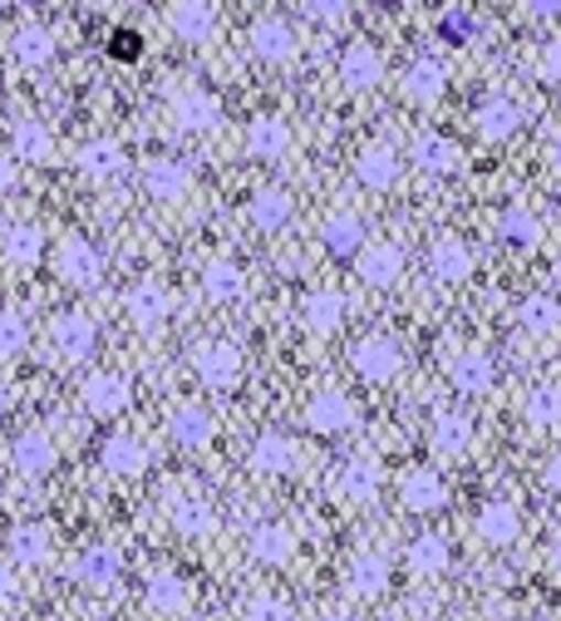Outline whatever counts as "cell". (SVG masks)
Masks as SVG:
<instances>
[{"mask_svg": "<svg viewBox=\"0 0 561 621\" xmlns=\"http://www.w3.org/2000/svg\"><path fill=\"white\" fill-rule=\"evenodd\" d=\"M305 15H315V20H345V15H350V6H341V0H315V6H305Z\"/></svg>", "mask_w": 561, "mask_h": 621, "instance_id": "52", "label": "cell"}, {"mask_svg": "<svg viewBox=\"0 0 561 621\" xmlns=\"http://www.w3.org/2000/svg\"><path fill=\"white\" fill-rule=\"evenodd\" d=\"M345 587H350L355 597H365V602H375V597L389 587V557L359 553L355 563H350V572H345Z\"/></svg>", "mask_w": 561, "mask_h": 621, "instance_id": "26", "label": "cell"}, {"mask_svg": "<svg viewBox=\"0 0 561 621\" xmlns=\"http://www.w3.org/2000/svg\"><path fill=\"white\" fill-rule=\"evenodd\" d=\"M291 149V129L277 119V114H257V119L247 124V153L257 158H281Z\"/></svg>", "mask_w": 561, "mask_h": 621, "instance_id": "33", "label": "cell"}, {"mask_svg": "<svg viewBox=\"0 0 561 621\" xmlns=\"http://www.w3.org/2000/svg\"><path fill=\"white\" fill-rule=\"evenodd\" d=\"M15 60L20 65H50L55 60V35L45 25H20L15 30Z\"/></svg>", "mask_w": 561, "mask_h": 621, "instance_id": "44", "label": "cell"}, {"mask_svg": "<svg viewBox=\"0 0 561 621\" xmlns=\"http://www.w3.org/2000/svg\"><path fill=\"white\" fill-rule=\"evenodd\" d=\"M522 533V513L513 508V503H503V499H493V503H483L478 508V538L483 543H493V547H507Z\"/></svg>", "mask_w": 561, "mask_h": 621, "instance_id": "22", "label": "cell"}, {"mask_svg": "<svg viewBox=\"0 0 561 621\" xmlns=\"http://www.w3.org/2000/svg\"><path fill=\"white\" fill-rule=\"evenodd\" d=\"M355 173H359V183H365V188H389L399 178V153L389 149L385 139L365 143L359 158H355Z\"/></svg>", "mask_w": 561, "mask_h": 621, "instance_id": "20", "label": "cell"}, {"mask_svg": "<svg viewBox=\"0 0 561 621\" xmlns=\"http://www.w3.org/2000/svg\"><path fill=\"white\" fill-rule=\"evenodd\" d=\"M168 25H173L177 40L203 45L212 30H217V15H212V6H173V10H168Z\"/></svg>", "mask_w": 561, "mask_h": 621, "instance_id": "38", "label": "cell"}, {"mask_svg": "<svg viewBox=\"0 0 561 621\" xmlns=\"http://www.w3.org/2000/svg\"><path fill=\"white\" fill-rule=\"evenodd\" d=\"M15 178H20L15 153H6V149H0V193H10V188H15Z\"/></svg>", "mask_w": 561, "mask_h": 621, "instance_id": "53", "label": "cell"}, {"mask_svg": "<svg viewBox=\"0 0 561 621\" xmlns=\"http://www.w3.org/2000/svg\"><path fill=\"white\" fill-rule=\"evenodd\" d=\"M212 415L203 405H193V399H183V405L173 409V415H168V435L177 439V445H187V449H197V445H207L212 439Z\"/></svg>", "mask_w": 561, "mask_h": 621, "instance_id": "27", "label": "cell"}, {"mask_svg": "<svg viewBox=\"0 0 561 621\" xmlns=\"http://www.w3.org/2000/svg\"><path fill=\"white\" fill-rule=\"evenodd\" d=\"M55 538H50L45 523H20V528H10V557H20V563H45Z\"/></svg>", "mask_w": 561, "mask_h": 621, "instance_id": "41", "label": "cell"}, {"mask_svg": "<svg viewBox=\"0 0 561 621\" xmlns=\"http://www.w3.org/2000/svg\"><path fill=\"white\" fill-rule=\"evenodd\" d=\"M50 351H55V361H84V355L94 351V321L84 311H60L55 321H50Z\"/></svg>", "mask_w": 561, "mask_h": 621, "instance_id": "1", "label": "cell"}, {"mask_svg": "<svg viewBox=\"0 0 561 621\" xmlns=\"http://www.w3.org/2000/svg\"><path fill=\"white\" fill-rule=\"evenodd\" d=\"M168 104H173V119L183 124V129H212V124L222 119V104H217V94L203 89V84H173V94H168Z\"/></svg>", "mask_w": 561, "mask_h": 621, "instance_id": "2", "label": "cell"}, {"mask_svg": "<svg viewBox=\"0 0 561 621\" xmlns=\"http://www.w3.org/2000/svg\"><path fill=\"white\" fill-rule=\"evenodd\" d=\"M341 79L350 84V89H369V84H379L385 79V60H379V50L375 45H350L345 50V60H341Z\"/></svg>", "mask_w": 561, "mask_h": 621, "instance_id": "32", "label": "cell"}, {"mask_svg": "<svg viewBox=\"0 0 561 621\" xmlns=\"http://www.w3.org/2000/svg\"><path fill=\"white\" fill-rule=\"evenodd\" d=\"M241 287H247V281H241V267H231V261H207L203 267V291L212 301H237L241 297Z\"/></svg>", "mask_w": 561, "mask_h": 621, "instance_id": "45", "label": "cell"}, {"mask_svg": "<svg viewBox=\"0 0 561 621\" xmlns=\"http://www.w3.org/2000/svg\"><path fill=\"white\" fill-rule=\"evenodd\" d=\"M433 445H439L443 454H463V449L473 445L468 415H458V409H439V415H433Z\"/></svg>", "mask_w": 561, "mask_h": 621, "instance_id": "39", "label": "cell"}, {"mask_svg": "<svg viewBox=\"0 0 561 621\" xmlns=\"http://www.w3.org/2000/svg\"><path fill=\"white\" fill-rule=\"evenodd\" d=\"M291 213H295V203L285 188H257V193H251V223L267 227V233L291 223Z\"/></svg>", "mask_w": 561, "mask_h": 621, "instance_id": "36", "label": "cell"}, {"mask_svg": "<svg viewBox=\"0 0 561 621\" xmlns=\"http://www.w3.org/2000/svg\"><path fill=\"white\" fill-rule=\"evenodd\" d=\"M527 425L561 429V385H537L532 395H527Z\"/></svg>", "mask_w": 561, "mask_h": 621, "instance_id": "46", "label": "cell"}, {"mask_svg": "<svg viewBox=\"0 0 561 621\" xmlns=\"http://www.w3.org/2000/svg\"><path fill=\"white\" fill-rule=\"evenodd\" d=\"M247 547H251L257 563H285V557L295 553V533L285 528V523H277V518H261L257 528H251Z\"/></svg>", "mask_w": 561, "mask_h": 621, "instance_id": "23", "label": "cell"}, {"mask_svg": "<svg viewBox=\"0 0 561 621\" xmlns=\"http://www.w3.org/2000/svg\"><path fill=\"white\" fill-rule=\"evenodd\" d=\"M79 395H84V405H89V415H99V419L123 415V409H129V381L114 375V371H94L89 381H84Z\"/></svg>", "mask_w": 561, "mask_h": 621, "instance_id": "11", "label": "cell"}, {"mask_svg": "<svg viewBox=\"0 0 561 621\" xmlns=\"http://www.w3.org/2000/svg\"><path fill=\"white\" fill-rule=\"evenodd\" d=\"M399 365H404V351H399L389 335H365V341H355V371L365 375V381H375V385L395 381Z\"/></svg>", "mask_w": 561, "mask_h": 621, "instance_id": "5", "label": "cell"}, {"mask_svg": "<svg viewBox=\"0 0 561 621\" xmlns=\"http://www.w3.org/2000/svg\"><path fill=\"white\" fill-rule=\"evenodd\" d=\"M241 621H295V612H291L285 597L257 592V597H247V607H241Z\"/></svg>", "mask_w": 561, "mask_h": 621, "instance_id": "47", "label": "cell"}, {"mask_svg": "<svg viewBox=\"0 0 561 621\" xmlns=\"http://www.w3.org/2000/svg\"><path fill=\"white\" fill-rule=\"evenodd\" d=\"M10 149H15V158H25V163H50L55 158V133L40 119H20L10 129Z\"/></svg>", "mask_w": 561, "mask_h": 621, "instance_id": "31", "label": "cell"}, {"mask_svg": "<svg viewBox=\"0 0 561 621\" xmlns=\"http://www.w3.org/2000/svg\"><path fill=\"white\" fill-rule=\"evenodd\" d=\"M251 469L257 473H291L295 469V439L285 435H257V445H251Z\"/></svg>", "mask_w": 561, "mask_h": 621, "instance_id": "34", "label": "cell"}, {"mask_svg": "<svg viewBox=\"0 0 561 621\" xmlns=\"http://www.w3.org/2000/svg\"><path fill=\"white\" fill-rule=\"evenodd\" d=\"M109 50H114V60H139L143 55V40H139V30H114V40H109Z\"/></svg>", "mask_w": 561, "mask_h": 621, "instance_id": "50", "label": "cell"}, {"mask_svg": "<svg viewBox=\"0 0 561 621\" xmlns=\"http://www.w3.org/2000/svg\"><path fill=\"white\" fill-rule=\"evenodd\" d=\"M414 163L423 168V173H453V168L463 163L458 143L443 139V133H419L414 139Z\"/></svg>", "mask_w": 561, "mask_h": 621, "instance_id": "37", "label": "cell"}, {"mask_svg": "<svg viewBox=\"0 0 561 621\" xmlns=\"http://www.w3.org/2000/svg\"><path fill=\"white\" fill-rule=\"evenodd\" d=\"M197 375L207 389H231L241 375V351L231 341H207L197 345Z\"/></svg>", "mask_w": 561, "mask_h": 621, "instance_id": "7", "label": "cell"}, {"mask_svg": "<svg viewBox=\"0 0 561 621\" xmlns=\"http://www.w3.org/2000/svg\"><path fill=\"white\" fill-rule=\"evenodd\" d=\"M55 267H60V277L74 281V287H89V281H99V251H94V242H84V237H65L60 242V251H55Z\"/></svg>", "mask_w": 561, "mask_h": 621, "instance_id": "12", "label": "cell"}, {"mask_svg": "<svg viewBox=\"0 0 561 621\" xmlns=\"http://www.w3.org/2000/svg\"><path fill=\"white\" fill-rule=\"evenodd\" d=\"M552 163L561 168V133H557V139H552Z\"/></svg>", "mask_w": 561, "mask_h": 621, "instance_id": "58", "label": "cell"}, {"mask_svg": "<svg viewBox=\"0 0 561 621\" xmlns=\"http://www.w3.org/2000/svg\"><path fill=\"white\" fill-rule=\"evenodd\" d=\"M399 499H404L409 513H433V508H443L449 489H443V479L433 469H409L404 479H399Z\"/></svg>", "mask_w": 561, "mask_h": 621, "instance_id": "15", "label": "cell"}, {"mask_svg": "<svg viewBox=\"0 0 561 621\" xmlns=\"http://www.w3.org/2000/svg\"><path fill=\"white\" fill-rule=\"evenodd\" d=\"M295 45H301V40H295V30L285 25L281 15H261L257 25H251V50H257L261 60H291Z\"/></svg>", "mask_w": 561, "mask_h": 621, "instance_id": "18", "label": "cell"}, {"mask_svg": "<svg viewBox=\"0 0 561 621\" xmlns=\"http://www.w3.org/2000/svg\"><path fill=\"white\" fill-rule=\"evenodd\" d=\"M168 523H173L177 533H187V538H207V533L217 528V508H212L203 493L177 489V493H168Z\"/></svg>", "mask_w": 561, "mask_h": 621, "instance_id": "4", "label": "cell"}, {"mask_svg": "<svg viewBox=\"0 0 561 621\" xmlns=\"http://www.w3.org/2000/svg\"><path fill=\"white\" fill-rule=\"evenodd\" d=\"M497 237L507 242V247H537L542 242V223H537V213L532 207H522V203H513V207H503V217H497Z\"/></svg>", "mask_w": 561, "mask_h": 621, "instance_id": "35", "label": "cell"}, {"mask_svg": "<svg viewBox=\"0 0 561 621\" xmlns=\"http://www.w3.org/2000/svg\"><path fill=\"white\" fill-rule=\"evenodd\" d=\"M74 577H79L84 587L109 592V587L119 582V553H114V547H84V553L74 557Z\"/></svg>", "mask_w": 561, "mask_h": 621, "instance_id": "25", "label": "cell"}, {"mask_svg": "<svg viewBox=\"0 0 561 621\" xmlns=\"http://www.w3.org/2000/svg\"><path fill=\"white\" fill-rule=\"evenodd\" d=\"M379 483H385V473H379L375 459H350V464L335 469V499L341 503H369L379 493Z\"/></svg>", "mask_w": 561, "mask_h": 621, "instance_id": "13", "label": "cell"}, {"mask_svg": "<svg viewBox=\"0 0 561 621\" xmlns=\"http://www.w3.org/2000/svg\"><path fill=\"white\" fill-rule=\"evenodd\" d=\"M315 621H355V617H345L341 607H331V612H321V617H315Z\"/></svg>", "mask_w": 561, "mask_h": 621, "instance_id": "56", "label": "cell"}, {"mask_svg": "<svg viewBox=\"0 0 561 621\" xmlns=\"http://www.w3.org/2000/svg\"><path fill=\"white\" fill-rule=\"evenodd\" d=\"M439 35L443 40H453V45H463V40H473L478 35V20H473V10H443V20H439Z\"/></svg>", "mask_w": 561, "mask_h": 621, "instance_id": "49", "label": "cell"}, {"mask_svg": "<svg viewBox=\"0 0 561 621\" xmlns=\"http://www.w3.org/2000/svg\"><path fill=\"white\" fill-rule=\"evenodd\" d=\"M537 75H542L547 84H561V35L547 40L542 45V60H537Z\"/></svg>", "mask_w": 561, "mask_h": 621, "instance_id": "51", "label": "cell"}, {"mask_svg": "<svg viewBox=\"0 0 561 621\" xmlns=\"http://www.w3.org/2000/svg\"><path fill=\"white\" fill-rule=\"evenodd\" d=\"M143 597H148V607H153V612H168V617L193 607V587H187L177 572H153V577H148V587H143Z\"/></svg>", "mask_w": 561, "mask_h": 621, "instance_id": "28", "label": "cell"}, {"mask_svg": "<svg viewBox=\"0 0 561 621\" xmlns=\"http://www.w3.org/2000/svg\"><path fill=\"white\" fill-rule=\"evenodd\" d=\"M143 464H148V454H143L139 435H109V445H104V469L109 473H139Z\"/></svg>", "mask_w": 561, "mask_h": 621, "instance_id": "42", "label": "cell"}, {"mask_svg": "<svg viewBox=\"0 0 561 621\" xmlns=\"http://www.w3.org/2000/svg\"><path fill=\"white\" fill-rule=\"evenodd\" d=\"M10 464H15V473H25V479H40V473L55 469V445H50L45 429H25V435H15V445H10Z\"/></svg>", "mask_w": 561, "mask_h": 621, "instance_id": "14", "label": "cell"}, {"mask_svg": "<svg viewBox=\"0 0 561 621\" xmlns=\"http://www.w3.org/2000/svg\"><path fill=\"white\" fill-rule=\"evenodd\" d=\"M143 188L158 203H177V197H187V188H193V163H183V158H153V163L143 168Z\"/></svg>", "mask_w": 561, "mask_h": 621, "instance_id": "9", "label": "cell"}, {"mask_svg": "<svg viewBox=\"0 0 561 621\" xmlns=\"http://www.w3.org/2000/svg\"><path fill=\"white\" fill-rule=\"evenodd\" d=\"M547 489L561 493V449H557L552 459H547Z\"/></svg>", "mask_w": 561, "mask_h": 621, "instance_id": "54", "label": "cell"}, {"mask_svg": "<svg viewBox=\"0 0 561 621\" xmlns=\"http://www.w3.org/2000/svg\"><path fill=\"white\" fill-rule=\"evenodd\" d=\"M10 597H15V572L0 563V602H10Z\"/></svg>", "mask_w": 561, "mask_h": 621, "instance_id": "55", "label": "cell"}, {"mask_svg": "<svg viewBox=\"0 0 561 621\" xmlns=\"http://www.w3.org/2000/svg\"><path fill=\"white\" fill-rule=\"evenodd\" d=\"M429 271L439 281H463L473 271V251H468V242L463 237H453V233H443L439 242H433V251H429Z\"/></svg>", "mask_w": 561, "mask_h": 621, "instance_id": "17", "label": "cell"}, {"mask_svg": "<svg viewBox=\"0 0 561 621\" xmlns=\"http://www.w3.org/2000/svg\"><path fill=\"white\" fill-rule=\"evenodd\" d=\"M404 557H409V567H414L419 577H433V572L449 567V543H443L439 533H423V538H414L404 547Z\"/></svg>", "mask_w": 561, "mask_h": 621, "instance_id": "43", "label": "cell"}, {"mask_svg": "<svg viewBox=\"0 0 561 621\" xmlns=\"http://www.w3.org/2000/svg\"><path fill=\"white\" fill-rule=\"evenodd\" d=\"M552 577H561V538L552 543Z\"/></svg>", "mask_w": 561, "mask_h": 621, "instance_id": "57", "label": "cell"}, {"mask_svg": "<svg viewBox=\"0 0 561 621\" xmlns=\"http://www.w3.org/2000/svg\"><path fill=\"white\" fill-rule=\"evenodd\" d=\"M443 89H449V65H443V60L423 55V60H414V65L404 69V94L414 104H433Z\"/></svg>", "mask_w": 561, "mask_h": 621, "instance_id": "19", "label": "cell"}, {"mask_svg": "<svg viewBox=\"0 0 561 621\" xmlns=\"http://www.w3.org/2000/svg\"><path fill=\"white\" fill-rule=\"evenodd\" d=\"M355 271L359 281H369V287H395L399 277H404V247L399 242H365V251L355 257Z\"/></svg>", "mask_w": 561, "mask_h": 621, "instance_id": "3", "label": "cell"}, {"mask_svg": "<svg viewBox=\"0 0 561 621\" xmlns=\"http://www.w3.org/2000/svg\"><path fill=\"white\" fill-rule=\"evenodd\" d=\"M449 381H453V389H463V395H483V389L493 385V355L488 351H458L449 361Z\"/></svg>", "mask_w": 561, "mask_h": 621, "instance_id": "21", "label": "cell"}, {"mask_svg": "<svg viewBox=\"0 0 561 621\" xmlns=\"http://www.w3.org/2000/svg\"><path fill=\"white\" fill-rule=\"evenodd\" d=\"M305 425L315 435H345L355 425V399L345 389H321V395L305 405Z\"/></svg>", "mask_w": 561, "mask_h": 621, "instance_id": "6", "label": "cell"}, {"mask_svg": "<svg viewBox=\"0 0 561 621\" xmlns=\"http://www.w3.org/2000/svg\"><path fill=\"white\" fill-rule=\"evenodd\" d=\"M321 242L325 251H335V257H359L365 251V217L350 213V207H335V213H325L321 223Z\"/></svg>", "mask_w": 561, "mask_h": 621, "instance_id": "8", "label": "cell"}, {"mask_svg": "<svg viewBox=\"0 0 561 621\" xmlns=\"http://www.w3.org/2000/svg\"><path fill=\"white\" fill-rule=\"evenodd\" d=\"M123 311H129L133 325H158V321H168V311H173V291H168L163 281L143 277V281H133V287H129Z\"/></svg>", "mask_w": 561, "mask_h": 621, "instance_id": "10", "label": "cell"}, {"mask_svg": "<svg viewBox=\"0 0 561 621\" xmlns=\"http://www.w3.org/2000/svg\"><path fill=\"white\" fill-rule=\"evenodd\" d=\"M473 124H478V133L488 143H503L517 133V124H522V109H517L513 99H503V94H493V99L478 104V114H473Z\"/></svg>", "mask_w": 561, "mask_h": 621, "instance_id": "16", "label": "cell"}, {"mask_svg": "<svg viewBox=\"0 0 561 621\" xmlns=\"http://www.w3.org/2000/svg\"><path fill=\"white\" fill-rule=\"evenodd\" d=\"M30 345V321L20 311H0V355H20Z\"/></svg>", "mask_w": 561, "mask_h": 621, "instance_id": "48", "label": "cell"}, {"mask_svg": "<svg viewBox=\"0 0 561 621\" xmlns=\"http://www.w3.org/2000/svg\"><path fill=\"white\" fill-rule=\"evenodd\" d=\"M74 163H79L84 178H94V183H109V178L123 173V149H119L114 139H89V143L79 149V158H74Z\"/></svg>", "mask_w": 561, "mask_h": 621, "instance_id": "24", "label": "cell"}, {"mask_svg": "<svg viewBox=\"0 0 561 621\" xmlns=\"http://www.w3.org/2000/svg\"><path fill=\"white\" fill-rule=\"evenodd\" d=\"M517 321H522L532 335H552V331H561V301L547 297V291H537V297H527L522 307H517Z\"/></svg>", "mask_w": 561, "mask_h": 621, "instance_id": "40", "label": "cell"}, {"mask_svg": "<svg viewBox=\"0 0 561 621\" xmlns=\"http://www.w3.org/2000/svg\"><path fill=\"white\" fill-rule=\"evenodd\" d=\"M301 321L311 325V331H335V325L345 321V297L335 287H315L305 291L301 301Z\"/></svg>", "mask_w": 561, "mask_h": 621, "instance_id": "29", "label": "cell"}, {"mask_svg": "<svg viewBox=\"0 0 561 621\" xmlns=\"http://www.w3.org/2000/svg\"><path fill=\"white\" fill-rule=\"evenodd\" d=\"M0 251H6V261H15V267H30V261H40V251H45V233H40L35 223H6L0 227Z\"/></svg>", "mask_w": 561, "mask_h": 621, "instance_id": "30", "label": "cell"}, {"mask_svg": "<svg viewBox=\"0 0 561 621\" xmlns=\"http://www.w3.org/2000/svg\"><path fill=\"white\" fill-rule=\"evenodd\" d=\"M0 415H6V395H0Z\"/></svg>", "mask_w": 561, "mask_h": 621, "instance_id": "59", "label": "cell"}]
</instances>
